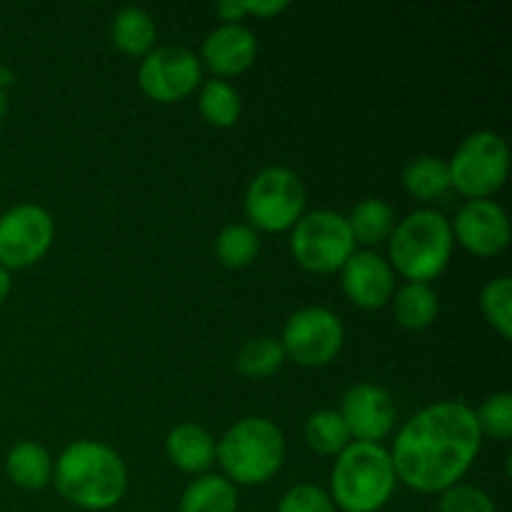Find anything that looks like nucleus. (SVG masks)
Masks as SVG:
<instances>
[{"label":"nucleus","instance_id":"nucleus-1","mask_svg":"<svg viewBox=\"0 0 512 512\" xmlns=\"http://www.w3.org/2000/svg\"><path fill=\"white\" fill-rule=\"evenodd\" d=\"M483 448L475 410L443 400L405 420L388 450L398 483L423 495L445 493L473 468Z\"/></svg>","mask_w":512,"mask_h":512},{"label":"nucleus","instance_id":"nucleus-2","mask_svg":"<svg viewBox=\"0 0 512 512\" xmlns=\"http://www.w3.org/2000/svg\"><path fill=\"white\" fill-rule=\"evenodd\" d=\"M53 480L68 503L83 510H108L128 490V468L118 450L98 440H75L53 463Z\"/></svg>","mask_w":512,"mask_h":512},{"label":"nucleus","instance_id":"nucleus-3","mask_svg":"<svg viewBox=\"0 0 512 512\" xmlns=\"http://www.w3.org/2000/svg\"><path fill=\"white\" fill-rule=\"evenodd\" d=\"M453 230L450 220L438 210H415L395 223L388 238L390 268L408 283H428L440 278L453 258Z\"/></svg>","mask_w":512,"mask_h":512},{"label":"nucleus","instance_id":"nucleus-4","mask_svg":"<svg viewBox=\"0 0 512 512\" xmlns=\"http://www.w3.org/2000/svg\"><path fill=\"white\" fill-rule=\"evenodd\" d=\"M393 460L383 445L350 443L335 458L330 473V500L343 512H378L395 493Z\"/></svg>","mask_w":512,"mask_h":512},{"label":"nucleus","instance_id":"nucleus-5","mask_svg":"<svg viewBox=\"0 0 512 512\" xmlns=\"http://www.w3.org/2000/svg\"><path fill=\"white\" fill-rule=\"evenodd\" d=\"M215 460L233 485H265L285 463V438L268 418H243L215 443Z\"/></svg>","mask_w":512,"mask_h":512},{"label":"nucleus","instance_id":"nucleus-6","mask_svg":"<svg viewBox=\"0 0 512 512\" xmlns=\"http://www.w3.org/2000/svg\"><path fill=\"white\" fill-rule=\"evenodd\" d=\"M450 188L468 200H490L510 173V150L503 135L478 130L468 135L448 163Z\"/></svg>","mask_w":512,"mask_h":512},{"label":"nucleus","instance_id":"nucleus-7","mask_svg":"<svg viewBox=\"0 0 512 512\" xmlns=\"http://www.w3.org/2000/svg\"><path fill=\"white\" fill-rule=\"evenodd\" d=\"M245 218L258 233H285L293 230L305 215V185L298 175L283 165L265 168L250 180L243 198Z\"/></svg>","mask_w":512,"mask_h":512},{"label":"nucleus","instance_id":"nucleus-8","mask_svg":"<svg viewBox=\"0 0 512 512\" xmlns=\"http://www.w3.org/2000/svg\"><path fill=\"white\" fill-rule=\"evenodd\" d=\"M290 253L300 268L315 275H330L343 268L355 253V240L345 215L335 210L305 213L290 233Z\"/></svg>","mask_w":512,"mask_h":512},{"label":"nucleus","instance_id":"nucleus-9","mask_svg":"<svg viewBox=\"0 0 512 512\" xmlns=\"http://www.w3.org/2000/svg\"><path fill=\"white\" fill-rule=\"evenodd\" d=\"M345 343V328L333 310L323 305H308L295 310L283 328L280 345L285 358L300 368H325L340 355Z\"/></svg>","mask_w":512,"mask_h":512},{"label":"nucleus","instance_id":"nucleus-10","mask_svg":"<svg viewBox=\"0 0 512 512\" xmlns=\"http://www.w3.org/2000/svg\"><path fill=\"white\" fill-rule=\"evenodd\" d=\"M53 238V215L43 205H13L0 215V265L8 273L30 268L48 253Z\"/></svg>","mask_w":512,"mask_h":512},{"label":"nucleus","instance_id":"nucleus-11","mask_svg":"<svg viewBox=\"0 0 512 512\" xmlns=\"http://www.w3.org/2000/svg\"><path fill=\"white\" fill-rule=\"evenodd\" d=\"M203 83L200 58L180 45L153 48L138 68V85L155 103H180Z\"/></svg>","mask_w":512,"mask_h":512},{"label":"nucleus","instance_id":"nucleus-12","mask_svg":"<svg viewBox=\"0 0 512 512\" xmlns=\"http://www.w3.org/2000/svg\"><path fill=\"white\" fill-rule=\"evenodd\" d=\"M455 243L475 258H495L510 245V220L495 200H468L450 223Z\"/></svg>","mask_w":512,"mask_h":512},{"label":"nucleus","instance_id":"nucleus-13","mask_svg":"<svg viewBox=\"0 0 512 512\" xmlns=\"http://www.w3.org/2000/svg\"><path fill=\"white\" fill-rule=\"evenodd\" d=\"M340 418L348 425V433L353 443H375L388 438L398 420L393 398L388 390L378 385L360 383L345 393L343 408L338 410Z\"/></svg>","mask_w":512,"mask_h":512},{"label":"nucleus","instance_id":"nucleus-14","mask_svg":"<svg viewBox=\"0 0 512 512\" xmlns=\"http://www.w3.org/2000/svg\"><path fill=\"white\" fill-rule=\"evenodd\" d=\"M343 273V293L353 305L363 310H380L393 300L395 273L383 255L373 250H360L350 255L340 268Z\"/></svg>","mask_w":512,"mask_h":512},{"label":"nucleus","instance_id":"nucleus-15","mask_svg":"<svg viewBox=\"0 0 512 512\" xmlns=\"http://www.w3.org/2000/svg\"><path fill=\"white\" fill-rule=\"evenodd\" d=\"M255 55H258V40H255L253 30L245 28L243 23L218 25L203 40L200 65H205L210 73L223 80L245 73L255 63Z\"/></svg>","mask_w":512,"mask_h":512},{"label":"nucleus","instance_id":"nucleus-16","mask_svg":"<svg viewBox=\"0 0 512 512\" xmlns=\"http://www.w3.org/2000/svg\"><path fill=\"white\" fill-rule=\"evenodd\" d=\"M165 455L183 473L200 475L215 463V440L203 425H175L165 438Z\"/></svg>","mask_w":512,"mask_h":512},{"label":"nucleus","instance_id":"nucleus-17","mask_svg":"<svg viewBox=\"0 0 512 512\" xmlns=\"http://www.w3.org/2000/svg\"><path fill=\"white\" fill-rule=\"evenodd\" d=\"M155 38H158V28L148 10L125 5L115 13L113 25H110V40L123 55L145 58L155 48Z\"/></svg>","mask_w":512,"mask_h":512},{"label":"nucleus","instance_id":"nucleus-18","mask_svg":"<svg viewBox=\"0 0 512 512\" xmlns=\"http://www.w3.org/2000/svg\"><path fill=\"white\" fill-rule=\"evenodd\" d=\"M5 473L23 490H43L53 480V458L43 445L20 440L5 458Z\"/></svg>","mask_w":512,"mask_h":512},{"label":"nucleus","instance_id":"nucleus-19","mask_svg":"<svg viewBox=\"0 0 512 512\" xmlns=\"http://www.w3.org/2000/svg\"><path fill=\"white\" fill-rule=\"evenodd\" d=\"M440 313L438 293L428 283H405L393 293V318L405 330H425Z\"/></svg>","mask_w":512,"mask_h":512},{"label":"nucleus","instance_id":"nucleus-20","mask_svg":"<svg viewBox=\"0 0 512 512\" xmlns=\"http://www.w3.org/2000/svg\"><path fill=\"white\" fill-rule=\"evenodd\" d=\"M403 188L410 198L420 203H433L448 195L450 173L448 163L438 155H420L403 170Z\"/></svg>","mask_w":512,"mask_h":512},{"label":"nucleus","instance_id":"nucleus-21","mask_svg":"<svg viewBox=\"0 0 512 512\" xmlns=\"http://www.w3.org/2000/svg\"><path fill=\"white\" fill-rule=\"evenodd\" d=\"M180 512H238V490L223 475H200L185 488Z\"/></svg>","mask_w":512,"mask_h":512},{"label":"nucleus","instance_id":"nucleus-22","mask_svg":"<svg viewBox=\"0 0 512 512\" xmlns=\"http://www.w3.org/2000/svg\"><path fill=\"white\" fill-rule=\"evenodd\" d=\"M348 228L353 233L355 243L363 245H380L388 240L395 230V210L380 198H365L350 210Z\"/></svg>","mask_w":512,"mask_h":512},{"label":"nucleus","instance_id":"nucleus-23","mask_svg":"<svg viewBox=\"0 0 512 512\" xmlns=\"http://www.w3.org/2000/svg\"><path fill=\"white\" fill-rule=\"evenodd\" d=\"M198 108L205 123L213 128H233L240 120L243 105H240L238 90L228 80L210 78L200 85Z\"/></svg>","mask_w":512,"mask_h":512},{"label":"nucleus","instance_id":"nucleus-24","mask_svg":"<svg viewBox=\"0 0 512 512\" xmlns=\"http://www.w3.org/2000/svg\"><path fill=\"white\" fill-rule=\"evenodd\" d=\"M285 350L280 340L260 335V338L245 340L235 355V368L248 380H265L278 373L285 363Z\"/></svg>","mask_w":512,"mask_h":512},{"label":"nucleus","instance_id":"nucleus-25","mask_svg":"<svg viewBox=\"0 0 512 512\" xmlns=\"http://www.w3.org/2000/svg\"><path fill=\"white\" fill-rule=\"evenodd\" d=\"M305 440L310 450L323 458H338L353 440H350L348 425L340 418L338 410H318L305 423Z\"/></svg>","mask_w":512,"mask_h":512},{"label":"nucleus","instance_id":"nucleus-26","mask_svg":"<svg viewBox=\"0 0 512 512\" xmlns=\"http://www.w3.org/2000/svg\"><path fill=\"white\" fill-rule=\"evenodd\" d=\"M260 253V238L250 225L230 223L215 238V258L223 268H248Z\"/></svg>","mask_w":512,"mask_h":512},{"label":"nucleus","instance_id":"nucleus-27","mask_svg":"<svg viewBox=\"0 0 512 512\" xmlns=\"http://www.w3.org/2000/svg\"><path fill=\"white\" fill-rule=\"evenodd\" d=\"M480 310H483L485 320L498 330L500 338H512V280L508 275L490 280L480 290Z\"/></svg>","mask_w":512,"mask_h":512},{"label":"nucleus","instance_id":"nucleus-28","mask_svg":"<svg viewBox=\"0 0 512 512\" xmlns=\"http://www.w3.org/2000/svg\"><path fill=\"white\" fill-rule=\"evenodd\" d=\"M475 418H478L483 438L488 435L498 443H508L512 438V395L503 390L485 398V403L475 410Z\"/></svg>","mask_w":512,"mask_h":512},{"label":"nucleus","instance_id":"nucleus-29","mask_svg":"<svg viewBox=\"0 0 512 512\" xmlns=\"http://www.w3.org/2000/svg\"><path fill=\"white\" fill-rule=\"evenodd\" d=\"M438 512H498V508L485 490L458 483L440 493Z\"/></svg>","mask_w":512,"mask_h":512},{"label":"nucleus","instance_id":"nucleus-30","mask_svg":"<svg viewBox=\"0 0 512 512\" xmlns=\"http://www.w3.org/2000/svg\"><path fill=\"white\" fill-rule=\"evenodd\" d=\"M330 495L318 485H293L288 493L280 498L278 512H335Z\"/></svg>","mask_w":512,"mask_h":512},{"label":"nucleus","instance_id":"nucleus-31","mask_svg":"<svg viewBox=\"0 0 512 512\" xmlns=\"http://www.w3.org/2000/svg\"><path fill=\"white\" fill-rule=\"evenodd\" d=\"M243 5L245 15H255V18H275L290 8L288 0H243Z\"/></svg>","mask_w":512,"mask_h":512},{"label":"nucleus","instance_id":"nucleus-32","mask_svg":"<svg viewBox=\"0 0 512 512\" xmlns=\"http://www.w3.org/2000/svg\"><path fill=\"white\" fill-rule=\"evenodd\" d=\"M215 15L223 20V25L240 23L245 18V5L243 0H223V3L215 5Z\"/></svg>","mask_w":512,"mask_h":512},{"label":"nucleus","instance_id":"nucleus-33","mask_svg":"<svg viewBox=\"0 0 512 512\" xmlns=\"http://www.w3.org/2000/svg\"><path fill=\"white\" fill-rule=\"evenodd\" d=\"M10 288H13V280H10V273L8 270L0 265V305L5 303V298L10 295Z\"/></svg>","mask_w":512,"mask_h":512},{"label":"nucleus","instance_id":"nucleus-34","mask_svg":"<svg viewBox=\"0 0 512 512\" xmlns=\"http://www.w3.org/2000/svg\"><path fill=\"white\" fill-rule=\"evenodd\" d=\"M5 113H8V93H5V90H0V123H3Z\"/></svg>","mask_w":512,"mask_h":512}]
</instances>
